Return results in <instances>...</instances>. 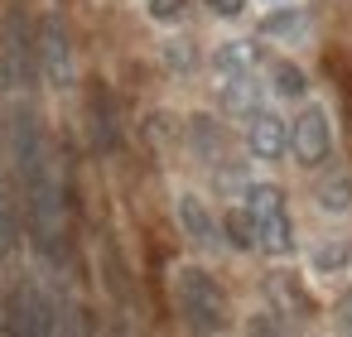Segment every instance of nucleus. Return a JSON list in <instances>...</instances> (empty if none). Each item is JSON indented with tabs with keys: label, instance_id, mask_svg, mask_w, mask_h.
<instances>
[{
	"label": "nucleus",
	"instance_id": "nucleus-10",
	"mask_svg": "<svg viewBox=\"0 0 352 337\" xmlns=\"http://www.w3.org/2000/svg\"><path fill=\"white\" fill-rule=\"evenodd\" d=\"M270 82L280 97H294V102H309V78L294 68V63H270Z\"/></svg>",
	"mask_w": 352,
	"mask_h": 337
},
{
	"label": "nucleus",
	"instance_id": "nucleus-3",
	"mask_svg": "<svg viewBox=\"0 0 352 337\" xmlns=\"http://www.w3.org/2000/svg\"><path fill=\"white\" fill-rule=\"evenodd\" d=\"M241 217L251 231V251L261 255H289L294 251V222L280 183H246L241 193Z\"/></svg>",
	"mask_w": 352,
	"mask_h": 337
},
{
	"label": "nucleus",
	"instance_id": "nucleus-5",
	"mask_svg": "<svg viewBox=\"0 0 352 337\" xmlns=\"http://www.w3.org/2000/svg\"><path fill=\"white\" fill-rule=\"evenodd\" d=\"M289 154L304 169H318L333 154V126H328V111L318 102H304L294 111V121H289Z\"/></svg>",
	"mask_w": 352,
	"mask_h": 337
},
{
	"label": "nucleus",
	"instance_id": "nucleus-14",
	"mask_svg": "<svg viewBox=\"0 0 352 337\" xmlns=\"http://www.w3.org/2000/svg\"><path fill=\"white\" fill-rule=\"evenodd\" d=\"M347 260H352V251H347L342 241H328V246H318V260H314V265H318V270H342Z\"/></svg>",
	"mask_w": 352,
	"mask_h": 337
},
{
	"label": "nucleus",
	"instance_id": "nucleus-9",
	"mask_svg": "<svg viewBox=\"0 0 352 337\" xmlns=\"http://www.w3.org/2000/svg\"><path fill=\"white\" fill-rule=\"evenodd\" d=\"M10 337H54V313L39 289H20L10 303Z\"/></svg>",
	"mask_w": 352,
	"mask_h": 337
},
{
	"label": "nucleus",
	"instance_id": "nucleus-8",
	"mask_svg": "<svg viewBox=\"0 0 352 337\" xmlns=\"http://www.w3.org/2000/svg\"><path fill=\"white\" fill-rule=\"evenodd\" d=\"M246 145L256 159H280L289 154V121L275 111V106H261L251 121H246Z\"/></svg>",
	"mask_w": 352,
	"mask_h": 337
},
{
	"label": "nucleus",
	"instance_id": "nucleus-15",
	"mask_svg": "<svg viewBox=\"0 0 352 337\" xmlns=\"http://www.w3.org/2000/svg\"><path fill=\"white\" fill-rule=\"evenodd\" d=\"M246 337H285V332H280V323L270 313H251L246 318Z\"/></svg>",
	"mask_w": 352,
	"mask_h": 337
},
{
	"label": "nucleus",
	"instance_id": "nucleus-4",
	"mask_svg": "<svg viewBox=\"0 0 352 337\" xmlns=\"http://www.w3.org/2000/svg\"><path fill=\"white\" fill-rule=\"evenodd\" d=\"M212 78H217V97L232 116H256L265 106V82L256 73V58L246 44H222L212 54Z\"/></svg>",
	"mask_w": 352,
	"mask_h": 337
},
{
	"label": "nucleus",
	"instance_id": "nucleus-17",
	"mask_svg": "<svg viewBox=\"0 0 352 337\" xmlns=\"http://www.w3.org/2000/svg\"><path fill=\"white\" fill-rule=\"evenodd\" d=\"M10 226H15V217H10V198L0 193V251L10 246Z\"/></svg>",
	"mask_w": 352,
	"mask_h": 337
},
{
	"label": "nucleus",
	"instance_id": "nucleus-2",
	"mask_svg": "<svg viewBox=\"0 0 352 337\" xmlns=\"http://www.w3.org/2000/svg\"><path fill=\"white\" fill-rule=\"evenodd\" d=\"M174 313H179V323H184L188 337H217V332H227L232 308H227L222 279L212 270H203V265L174 270Z\"/></svg>",
	"mask_w": 352,
	"mask_h": 337
},
{
	"label": "nucleus",
	"instance_id": "nucleus-6",
	"mask_svg": "<svg viewBox=\"0 0 352 337\" xmlns=\"http://www.w3.org/2000/svg\"><path fill=\"white\" fill-rule=\"evenodd\" d=\"M39 73H44L58 92L78 82V49H73V34H68V25H63L58 15L44 20V30H39Z\"/></svg>",
	"mask_w": 352,
	"mask_h": 337
},
{
	"label": "nucleus",
	"instance_id": "nucleus-12",
	"mask_svg": "<svg viewBox=\"0 0 352 337\" xmlns=\"http://www.w3.org/2000/svg\"><path fill=\"white\" fill-rule=\"evenodd\" d=\"M328 318H333V332H338V337H352V284H342V289L333 294Z\"/></svg>",
	"mask_w": 352,
	"mask_h": 337
},
{
	"label": "nucleus",
	"instance_id": "nucleus-13",
	"mask_svg": "<svg viewBox=\"0 0 352 337\" xmlns=\"http://www.w3.org/2000/svg\"><path fill=\"white\" fill-rule=\"evenodd\" d=\"M188 5H193V0H150L145 10H150L155 25H179V20L188 15Z\"/></svg>",
	"mask_w": 352,
	"mask_h": 337
},
{
	"label": "nucleus",
	"instance_id": "nucleus-11",
	"mask_svg": "<svg viewBox=\"0 0 352 337\" xmlns=\"http://www.w3.org/2000/svg\"><path fill=\"white\" fill-rule=\"evenodd\" d=\"M318 198H323L328 212L347 217V207H352V178H347V174H328V178L318 183Z\"/></svg>",
	"mask_w": 352,
	"mask_h": 337
},
{
	"label": "nucleus",
	"instance_id": "nucleus-1",
	"mask_svg": "<svg viewBox=\"0 0 352 337\" xmlns=\"http://www.w3.org/2000/svg\"><path fill=\"white\" fill-rule=\"evenodd\" d=\"M15 164H20V188H25V217L39 236V246L49 251V260H63V241H68V202H63V178L49 159L44 130L30 111L15 116Z\"/></svg>",
	"mask_w": 352,
	"mask_h": 337
},
{
	"label": "nucleus",
	"instance_id": "nucleus-16",
	"mask_svg": "<svg viewBox=\"0 0 352 337\" xmlns=\"http://www.w3.org/2000/svg\"><path fill=\"white\" fill-rule=\"evenodd\" d=\"M203 5H208L217 20H236V15L246 10V0H203Z\"/></svg>",
	"mask_w": 352,
	"mask_h": 337
},
{
	"label": "nucleus",
	"instance_id": "nucleus-7",
	"mask_svg": "<svg viewBox=\"0 0 352 337\" xmlns=\"http://www.w3.org/2000/svg\"><path fill=\"white\" fill-rule=\"evenodd\" d=\"M174 212H179V226H184V236L193 241V251H217V246L227 241V236H222V222L208 212V202H203L198 193H179Z\"/></svg>",
	"mask_w": 352,
	"mask_h": 337
}]
</instances>
